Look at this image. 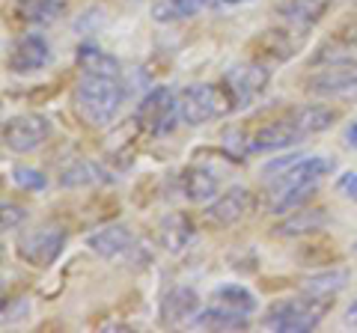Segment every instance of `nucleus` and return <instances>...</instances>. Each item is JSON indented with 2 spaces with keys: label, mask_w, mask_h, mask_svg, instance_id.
I'll return each instance as SVG.
<instances>
[{
  "label": "nucleus",
  "mask_w": 357,
  "mask_h": 333,
  "mask_svg": "<svg viewBox=\"0 0 357 333\" xmlns=\"http://www.w3.org/2000/svg\"><path fill=\"white\" fill-rule=\"evenodd\" d=\"M75 114L81 116L89 128H107L116 119V114L126 104V86L119 77H98V75H81L75 84Z\"/></svg>",
  "instance_id": "f257e3e1"
},
{
  "label": "nucleus",
  "mask_w": 357,
  "mask_h": 333,
  "mask_svg": "<svg viewBox=\"0 0 357 333\" xmlns=\"http://www.w3.org/2000/svg\"><path fill=\"white\" fill-rule=\"evenodd\" d=\"M331 297H312L301 292L289 301H277L262 316V325L277 333H310L319 327V321L328 316Z\"/></svg>",
  "instance_id": "f03ea898"
},
{
  "label": "nucleus",
  "mask_w": 357,
  "mask_h": 333,
  "mask_svg": "<svg viewBox=\"0 0 357 333\" xmlns=\"http://www.w3.org/2000/svg\"><path fill=\"white\" fill-rule=\"evenodd\" d=\"M236 110L227 84H191L178 93V116L185 125H206Z\"/></svg>",
  "instance_id": "7ed1b4c3"
},
{
  "label": "nucleus",
  "mask_w": 357,
  "mask_h": 333,
  "mask_svg": "<svg viewBox=\"0 0 357 333\" xmlns=\"http://www.w3.org/2000/svg\"><path fill=\"white\" fill-rule=\"evenodd\" d=\"M69 241V229L60 220H45L36 229H30L27 235H21L15 244L18 259H24L33 268H48L60 259V253Z\"/></svg>",
  "instance_id": "20e7f679"
},
{
  "label": "nucleus",
  "mask_w": 357,
  "mask_h": 333,
  "mask_svg": "<svg viewBox=\"0 0 357 333\" xmlns=\"http://www.w3.org/2000/svg\"><path fill=\"white\" fill-rule=\"evenodd\" d=\"M54 125L42 114H21L3 125V146L15 155H30L51 140Z\"/></svg>",
  "instance_id": "39448f33"
},
{
  "label": "nucleus",
  "mask_w": 357,
  "mask_h": 333,
  "mask_svg": "<svg viewBox=\"0 0 357 333\" xmlns=\"http://www.w3.org/2000/svg\"><path fill=\"white\" fill-rule=\"evenodd\" d=\"M178 116V95L170 93L167 86H155L149 90V95L140 102L137 107V125H143L152 134H167V131L176 128Z\"/></svg>",
  "instance_id": "423d86ee"
},
{
  "label": "nucleus",
  "mask_w": 357,
  "mask_h": 333,
  "mask_svg": "<svg viewBox=\"0 0 357 333\" xmlns=\"http://www.w3.org/2000/svg\"><path fill=\"white\" fill-rule=\"evenodd\" d=\"M223 84H227L238 110V107H248L256 95L265 93V86L271 84V69L265 63H236L223 75Z\"/></svg>",
  "instance_id": "0eeeda50"
},
{
  "label": "nucleus",
  "mask_w": 357,
  "mask_h": 333,
  "mask_svg": "<svg viewBox=\"0 0 357 333\" xmlns=\"http://www.w3.org/2000/svg\"><path fill=\"white\" fill-rule=\"evenodd\" d=\"M304 90L316 98H337L345 104H357V69H325L304 81Z\"/></svg>",
  "instance_id": "6e6552de"
},
{
  "label": "nucleus",
  "mask_w": 357,
  "mask_h": 333,
  "mask_svg": "<svg viewBox=\"0 0 357 333\" xmlns=\"http://www.w3.org/2000/svg\"><path fill=\"white\" fill-rule=\"evenodd\" d=\"M307 134L301 131V125L292 119V114L283 116V119H274V122H265L250 134V155L253 152H283V149H292L298 146Z\"/></svg>",
  "instance_id": "1a4fd4ad"
},
{
  "label": "nucleus",
  "mask_w": 357,
  "mask_h": 333,
  "mask_svg": "<svg viewBox=\"0 0 357 333\" xmlns=\"http://www.w3.org/2000/svg\"><path fill=\"white\" fill-rule=\"evenodd\" d=\"M253 208H256V196H253L250 187L232 185L227 194H220L215 203H208L206 217L218 226H232V224H238V220L248 217Z\"/></svg>",
  "instance_id": "9d476101"
},
{
  "label": "nucleus",
  "mask_w": 357,
  "mask_h": 333,
  "mask_svg": "<svg viewBox=\"0 0 357 333\" xmlns=\"http://www.w3.org/2000/svg\"><path fill=\"white\" fill-rule=\"evenodd\" d=\"M199 313V295L191 286H170L161 295L158 304V321L161 327H178L191 325V318Z\"/></svg>",
  "instance_id": "9b49d317"
},
{
  "label": "nucleus",
  "mask_w": 357,
  "mask_h": 333,
  "mask_svg": "<svg viewBox=\"0 0 357 333\" xmlns=\"http://www.w3.org/2000/svg\"><path fill=\"white\" fill-rule=\"evenodd\" d=\"M51 63V45L45 42V36L39 33H24V36H18V42L9 51V72L13 75H33L45 69V65Z\"/></svg>",
  "instance_id": "f8f14e48"
},
{
  "label": "nucleus",
  "mask_w": 357,
  "mask_h": 333,
  "mask_svg": "<svg viewBox=\"0 0 357 333\" xmlns=\"http://www.w3.org/2000/svg\"><path fill=\"white\" fill-rule=\"evenodd\" d=\"M331 224V212L325 206H301L295 212H289L280 224L271 226V235L277 238H307V235H316Z\"/></svg>",
  "instance_id": "ddd939ff"
},
{
  "label": "nucleus",
  "mask_w": 357,
  "mask_h": 333,
  "mask_svg": "<svg viewBox=\"0 0 357 333\" xmlns=\"http://www.w3.org/2000/svg\"><path fill=\"white\" fill-rule=\"evenodd\" d=\"M134 232L131 226L126 224H107L102 229H96V232H89L86 235V247L96 253V256H102V259H116L122 256V253H128L134 247Z\"/></svg>",
  "instance_id": "4468645a"
},
{
  "label": "nucleus",
  "mask_w": 357,
  "mask_h": 333,
  "mask_svg": "<svg viewBox=\"0 0 357 333\" xmlns=\"http://www.w3.org/2000/svg\"><path fill=\"white\" fill-rule=\"evenodd\" d=\"M312 69H357V39L345 36L342 39H328L325 45H319L310 57Z\"/></svg>",
  "instance_id": "2eb2a0df"
},
{
  "label": "nucleus",
  "mask_w": 357,
  "mask_h": 333,
  "mask_svg": "<svg viewBox=\"0 0 357 333\" xmlns=\"http://www.w3.org/2000/svg\"><path fill=\"white\" fill-rule=\"evenodd\" d=\"M331 0H289L277 9V15L283 18V24L289 30H295L298 36H304L307 30H312L321 21V15L328 13Z\"/></svg>",
  "instance_id": "dca6fc26"
},
{
  "label": "nucleus",
  "mask_w": 357,
  "mask_h": 333,
  "mask_svg": "<svg viewBox=\"0 0 357 333\" xmlns=\"http://www.w3.org/2000/svg\"><path fill=\"white\" fill-rule=\"evenodd\" d=\"M75 63L81 75H98V77H119L122 81V65L114 54L98 48L96 42H81L75 51Z\"/></svg>",
  "instance_id": "f3484780"
},
{
  "label": "nucleus",
  "mask_w": 357,
  "mask_h": 333,
  "mask_svg": "<svg viewBox=\"0 0 357 333\" xmlns=\"http://www.w3.org/2000/svg\"><path fill=\"white\" fill-rule=\"evenodd\" d=\"M194 241V224L185 212H170L158 224V244L167 253H182Z\"/></svg>",
  "instance_id": "a211bd4d"
},
{
  "label": "nucleus",
  "mask_w": 357,
  "mask_h": 333,
  "mask_svg": "<svg viewBox=\"0 0 357 333\" xmlns=\"http://www.w3.org/2000/svg\"><path fill=\"white\" fill-rule=\"evenodd\" d=\"M182 187H185V196L191 199V203H215L220 196V179L215 173L208 170V166H188L182 173Z\"/></svg>",
  "instance_id": "6ab92c4d"
},
{
  "label": "nucleus",
  "mask_w": 357,
  "mask_h": 333,
  "mask_svg": "<svg viewBox=\"0 0 357 333\" xmlns=\"http://www.w3.org/2000/svg\"><path fill=\"white\" fill-rule=\"evenodd\" d=\"M248 325H250V316L232 313V309L218 307V304L199 309L191 318V327H197V330H244Z\"/></svg>",
  "instance_id": "aec40b11"
},
{
  "label": "nucleus",
  "mask_w": 357,
  "mask_h": 333,
  "mask_svg": "<svg viewBox=\"0 0 357 333\" xmlns=\"http://www.w3.org/2000/svg\"><path fill=\"white\" fill-rule=\"evenodd\" d=\"M351 280V271L349 268H325V271H316L310 274L304 283H301V292L304 295H312V297H331L342 292L345 286Z\"/></svg>",
  "instance_id": "412c9836"
},
{
  "label": "nucleus",
  "mask_w": 357,
  "mask_h": 333,
  "mask_svg": "<svg viewBox=\"0 0 357 333\" xmlns=\"http://www.w3.org/2000/svg\"><path fill=\"white\" fill-rule=\"evenodd\" d=\"M256 45H259L265 57H271L274 63H283L298 51V33L289 27H271L256 39Z\"/></svg>",
  "instance_id": "4be33fe9"
},
{
  "label": "nucleus",
  "mask_w": 357,
  "mask_h": 333,
  "mask_svg": "<svg viewBox=\"0 0 357 333\" xmlns=\"http://www.w3.org/2000/svg\"><path fill=\"white\" fill-rule=\"evenodd\" d=\"M292 119L301 125V131L310 137V134H321V131H328L337 125V107H331V104H304V107H298L292 110Z\"/></svg>",
  "instance_id": "5701e85b"
},
{
  "label": "nucleus",
  "mask_w": 357,
  "mask_h": 333,
  "mask_svg": "<svg viewBox=\"0 0 357 333\" xmlns=\"http://www.w3.org/2000/svg\"><path fill=\"white\" fill-rule=\"evenodd\" d=\"M211 0H155L152 3V18L158 24H173V21H185L199 15Z\"/></svg>",
  "instance_id": "b1692460"
},
{
  "label": "nucleus",
  "mask_w": 357,
  "mask_h": 333,
  "mask_svg": "<svg viewBox=\"0 0 357 333\" xmlns=\"http://www.w3.org/2000/svg\"><path fill=\"white\" fill-rule=\"evenodd\" d=\"M211 301L218 307H227L232 313H241V316H253L256 313V295L250 288H244L238 283H223L211 292Z\"/></svg>",
  "instance_id": "393cba45"
},
{
  "label": "nucleus",
  "mask_w": 357,
  "mask_h": 333,
  "mask_svg": "<svg viewBox=\"0 0 357 333\" xmlns=\"http://www.w3.org/2000/svg\"><path fill=\"white\" fill-rule=\"evenodd\" d=\"M107 173L98 170V164L93 161H72L66 170L60 173V187H66V191H75V187H89L96 182H105Z\"/></svg>",
  "instance_id": "a878e982"
},
{
  "label": "nucleus",
  "mask_w": 357,
  "mask_h": 333,
  "mask_svg": "<svg viewBox=\"0 0 357 333\" xmlns=\"http://www.w3.org/2000/svg\"><path fill=\"white\" fill-rule=\"evenodd\" d=\"M63 15V0H21L18 18L27 24H51L54 18Z\"/></svg>",
  "instance_id": "bb28decb"
},
{
  "label": "nucleus",
  "mask_w": 357,
  "mask_h": 333,
  "mask_svg": "<svg viewBox=\"0 0 357 333\" xmlns=\"http://www.w3.org/2000/svg\"><path fill=\"white\" fill-rule=\"evenodd\" d=\"M13 182H15V187H21V191L39 194V191L48 187V176H45L42 170H33V166H15V170H13Z\"/></svg>",
  "instance_id": "cd10ccee"
},
{
  "label": "nucleus",
  "mask_w": 357,
  "mask_h": 333,
  "mask_svg": "<svg viewBox=\"0 0 357 333\" xmlns=\"http://www.w3.org/2000/svg\"><path fill=\"white\" fill-rule=\"evenodd\" d=\"M301 158H304V155H280V158H274L271 164H265L262 166V176H265V179H271V176H283L286 170H289V166H295Z\"/></svg>",
  "instance_id": "c85d7f7f"
},
{
  "label": "nucleus",
  "mask_w": 357,
  "mask_h": 333,
  "mask_svg": "<svg viewBox=\"0 0 357 333\" xmlns=\"http://www.w3.org/2000/svg\"><path fill=\"white\" fill-rule=\"evenodd\" d=\"M24 217H27V212H24L21 206H15V203H3V232L18 229L21 224H24Z\"/></svg>",
  "instance_id": "c756f323"
},
{
  "label": "nucleus",
  "mask_w": 357,
  "mask_h": 333,
  "mask_svg": "<svg viewBox=\"0 0 357 333\" xmlns=\"http://www.w3.org/2000/svg\"><path fill=\"white\" fill-rule=\"evenodd\" d=\"M337 194L345 196V199H354V203H357V173L345 170L340 176V179H337Z\"/></svg>",
  "instance_id": "7c9ffc66"
},
{
  "label": "nucleus",
  "mask_w": 357,
  "mask_h": 333,
  "mask_svg": "<svg viewBox=\"0 0 357 333\" xmlns=\"http://www.w3.org/2000/svg\"><path fill=\"white\" fill-rule=\"evenodd\" d=\"M345 143H349L351 149H357V119L349 122V128H345Z\"/></svg>",
  "instance_id": "2f4dec72"
},
{
  "label": "nucleus",
  "mask_w": 357,
  "mask_h": 333,
  "mask_svg": "<svg viewBox=\"0 0 357 333\" xmlns=\"http://www.w3.org/2000/svg\"><path fill=\"white\" fill-rule=\"evenodd\" d=\"M345 325L357 327V301H351L349 307H345Z\"/></svg>",
  "instance_id": "473e14b6"
},
{
  "label": "nucleus",
  "mask_w": 357,
  "mask_h": 333,
  "mask_svg": "<svg viewBox=\"0 0 357 333\" xmlns=\"http://www.w3.org/2000/svg\"><path fill=\"white\" fill-rule=\"evenodd\" d=\"M220 6H238V3H248V0H215Z\"/></svg>",
  "instance_id": "72a5a7b5"
}]
</instances>
